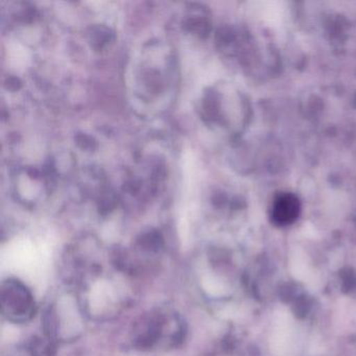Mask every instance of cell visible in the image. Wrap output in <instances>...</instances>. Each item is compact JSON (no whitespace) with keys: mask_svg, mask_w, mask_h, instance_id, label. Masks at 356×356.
<instances>
[{"mask_svg":"<svg viewBox=\"0 0 356 356\" xmlns=\"http://www.w3.org/2000/svg\"><path fill=\"white\" fill-rule=\"evenodd\" d=\"M300 210L301 205L299 199L295 195L281 193L275 199L270 218L277 226H287L297 220Z\"/></svg>","mask_w":356,"mask_h":356,"instance_id":"cell-2","label":"cell"},{"mask_svg":"<svg viewBox=\"0 0 356 356\" xmlns=\"http://www.w3.org/2000/svg\"><path fill=\"white\" fill-rule=\"evenodd\" d=\"M1 312L8 320L26 322L35 314V301L31 291L17 280L3 281Z\"/></svg>","mask_w":356,"mask_h":356,"instance_id":"cell-1","label":"cell"}]
</instances>
